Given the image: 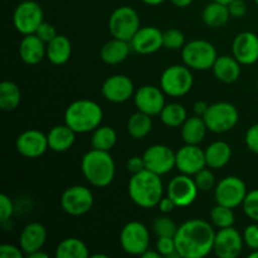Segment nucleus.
<instances>
[{
    "instance_id": "56",
    "label": "nucleus",
    "mask_w": 258,
    "mask_h": 258,
    "mask_svg": "<svg viewBox=\"0 0 258 258\" xmlns=\"http://www.w3.org/2000/svg\"><path fill=\"white\" fill-rule=\"evenodd\" d=\"M214 2H218V3H222V4H224V5H228L229 3H232L233 0H214Z\"/></svg>"
},
{
    "instance_id": "41",
    "label": "nucleus",
    "mask_w": 258,
    "mask_h": 258,
    "mask_svg": "<svg viewBox=\"0 0 258 258\" xmlns=\"http://www.w3.org/2000/svg\"><path fill=\"white\" fill-rule=\"evenodd\" d=\"M156 251L164 257L170 256L173 252L176 251L174 237H158V241H156Z\"/></svg>"
},
{
    "instance_id": "53",
    "label": "nucleus",
    "mask_w": 258,
    "mask_h": 258,
    "mask_svg": "<svg viewBox=\"0 0 258 258\" xmlns=\"http://www.w3.org/2000/svg\"><path fill=\"white\" fill-rule=\"evenodd\" d=\"M27 257L28 258H48V254L44 253V252H42L39 249V251H35V252H33V253L28 254Z\"/></svg>"
},
{
    "instance_id": "26",
    "label": "nucleus",
    "mask_w": 258,
    "mask_h": 258,
    "mask_svg": "<svg viewBox=\"0 0 258 258\" xmlns=\"http://www.w3.org/2000/svg\"><path fill=\"white\" fill-rule=\"evenodd\" d=\"M130 49V42L113 38L101 48V58L107 64H118L127 58Z\"/></svg>"
},
{
    "instance_id": "10",
    "label": "nucleus",
    "mask_w": 258,
    "mask_h": 258,
    "mask_svg": "<svg viewBox=\"0 0 258 258\" xmlns=\"http://www.w3.org/2000/svg\"><path fill=\"white\" fill-rule=\"evenodd\" d=\"M120 243L126 253L141 256L150 244L149 229L140 222H130L121 231Z\"/></svg>"
},
{
    "instance_id": "48",
    "label": "nucleus",
    "mask_w": 258,
    "mask_h": 258,
    "mask_svg": "<svg viewBox=\"0 0 258 258\" xmlns=\"http://www.w3.org/2000/svg\"><path fill=\"white\" fill-rule=\"evenodd\" d=\"M126 168L130 171L131 174H138L140 171H143L145 168V161H144L143 156H133L127 160V164H126Z\"/></svg>"
},
{
    "instance_id": "34",
    "label": "nucleus",
    "mask_w": 258,
    "mask_h": 258,
    "mask_svg": "<svg viewBox=\"0 0 258 258\" xmlns=\"http://www.w3.org/2000/svg\"><path fill=\"white\" fill-rule=\"evenodd\" d=\"M117 135L116 131L110 126H98L91 138V145L92 149L102 151H110L115 146Z\"/></svg>"
},
{
    "instance_id": "59",
    "label": "nucleus",
    "mask_w": 258,
    "mask_h": 258,
    "mask_svg": "<svg viewBox=\"0 0 258 258\" xmlns=\"http://www.w3.org/2000/svg\"><path fill=\"white\" fill-rule=\"evenodd\" d=\"M257 91H258V82H257Z\"/></svg>"
},
{
    "instance_id": "13",
    "label": "nucleus",
    "mask_w": 258,
    "mask_h": 258,
    "mask_svg": "<svg viewBox=\"0 0 258 258\" xmlns=\"http://www.w3.org/2000/svg\"><path fill=\"white\" fill-rule=\"evenodd\" d=\"M144 161H145V168L158 175H164L168 174L171 169L175 166L176 153H174L169 146L153 145L143 155Z\"/></svg>"
},
{
    "instance_id": "15",
    "label": "nucleus",
    "mask_w": 258,
    "mask_h": 258,
    "mask_svg": "<svg viewBox=\"0 0 258 258\" xmlns=\"http://www.w3.org/2000/svg\"><path fill=\"white\" fill-rule=\"evenodd\" d=\"M198 186H197L194 179L190 175L181 174V175L175 176L169 183L166 193L171 201L175 203L176 207H188L196 201L198 196Z\"/></svg>"
},
{
    "instance_id": "2",
    "label": "nucleus",
    "mask_w": 258,
    "mask_h": 258,
    "mask_svg": "<svg viewBox=\"0 0 258 258\" xmlns=\"http://www.w3.org/2000/svg\"><path fill=\"white\" fill-rule=\"evenodd\" d=\"M163 183L160 175L144 169L134 174L128 181V196L136 206L141 208H154L163 198Z\"/></svg>"
},
{
    "instance_id": "23",
    "label": "nucleus",
    "mask_w": 258,
    "mask_h": 258,
    "mask_svg": "<svg viewBox=\"0 0 258 258\" xmlns=\"http://www.w3.org/2000/svg\"><path fill=\"white\" fill-rule=\"evenodd\" d=\"M45 43L37 34H28L22 39L19 45V54L23 62L34 66L43 60L47 54Z\"/></svg>"
},
{
    "instance_id": "49",
    "label": "nucleus",
    "mask_w": 258,
    "mask_h": 258,
    "mask_svg": "<svg viewBox=\"0 0 258 258\" xmlns=\"http://www.w3.org/2000/svg\"><path fill=\"white\" fill-rule=\"evenodd\" d=\"M159 209H160L161 213L164 214H168L170 213V212L174 211V208H175V203H174L173 201H171L169 197H165V198H161V201L159 202L158 204Z\"/></svg>"
},
{
    "instance_id": "46",
    "label": "nucleus",
    "mask_w": 258,
    "mask_h": 258,
    "mask_svg": "<svg viewBox=\"0 0 258 258\" xmlns=\"http://www.w3.org/2000/svg\"><path fill=\"white\" fill-rule=\"evenodd\" d=\"M229 14L233 18H242L247 13V5L243 0H233L228 4Z\"/></svg>"
},
{
    "instance_id": "55",
    "label": "nucleus",
    "mask_w": 258,
    "mask_h": 258,
    "mask_svg": "<svg viewBox=\"0 0 258 258\" xmlns=\"http://www.w3.org/2000/svg\"><path fill=\"white\" fill-rule=\"evenodd\" d=\"M249 258H258V249H254V251H252L251 253H249Z\"/></svg>"
},
{
    "instance_id": "24",
    "label": "nucleus",
    "mask_w": 258,
    "mask_h": 258,
    "mask_svg": "<svg viewBox=\"0 0 258 258\" xmlns=\"http://www.w3.org/2000/svg\"><path fill=\"white\" fill-rule=\"evenodd\" d=\"M212 70L218 81L223 83H233L241 76V63L231 55H221L217 57Z\"/></svg>"
},
{
    "instance_id": "36",
    "label": "nucleus",
    "mask_w": 258,
    "mask_h": 258,
    "mask_svg": "<svg viewBox=\"0 0 258 258\" xmlns=\"http://www.w3.org/2000/svg\"><path fill=\"white\" fill-rule=\"evenodd\" d=\"M211 221L219 229L233 227L234 221H236L233 209L217 203V206L213 207L211 211Z\"/></svg>"
},
{
    "instance_id": "20",
    "label": "nucleus",
    "mask_w": 258,
    "mask_h": 258,
    "mask_svg": "<svg viewBox=\"0 0 258 258\" xmlns=\"http://www.w3.org/2000/svg\"><path fill=\"white\" fill-rule=\"evenodd\" d=\"M232 52L241 64H253L258 60V37L252 32L239 33L233 40Z\"/></svg>"
},
{
    "instance_id": "3",
    "label": "nucleus",
    "mask_w": 258,
    "mask_h": 258,
    "mask_svg": "<svg viewBox=\"0 0 258 258\" xmlns=\"http://www.w3.org/2000/svg\"><path fill=\"white\" fill-rule=\"evenodd\" d=\"M81 169L86 180L96 188H105L115 178V161L108 151L92 149L83 155Z\"/></svg>"
},
{
    "instance_id": "50",
    "label": "nucleus",
    "mask_w": 258,
    "mask_h": 258,
    "mask_svg": "<svg viewBox=\"0 0 258 258\" xmlns=\"http://www.w3.org/2000/svg\"><path fill=\"white\" fill-rule=\"evenodd\" d=\"M209 106L207 105L206 102H203V101H198V102L194 103V113H196L197 116H201V117H203L204 113L207 112V110H208Z\"/></svg>"
},
{
    "instance_id": "42",
    "label": "nucleus",
    "mask_w": 258,
    "mask_h": 258,
    "mask_svg": "<svg viewBox=\"0 0 258 258\" xmlns=\"http://www.w3.org/2000/svg\"><path fill=\"white\" fill-rule=\"evenodd\" d=\"M243 242L249 249H258V224H249L243 232Z\"/></svg>"
},
{
    "instance_id": "19",
    "label": "nucleus",
    "mask_w": 258,
    "mask_h": 258,
    "mask_svg": "<svg viewBox=\"0 0 258 258\" xmlns=\"http://www.w3.org/2000/svg\"><path fill=\"white\" fill-rule=\"evenodd\" d=\"M135 105L139 111L150 116L160 115L165 107V98L163 90L154 86H143L135 95Z\"/></svg>"
},
{
    "instance_id": "22",
    "label": "nucleus",
    "mask_w": 258,
    "mask_h": 258,
    "mask_svg": "<svg viewBox=\"0 0 258 258\" xmlns=\"http://www.w3.org/2000/svg\"><path fill=\"white\" fill-rule=\"evenodd\" d=\"M47 239V231L44 226L37 222L27 224L20 233L19 244L25 254H30L43 248Z\"/></svg>"
},
{
    "instance_id": "14",
    "label": "nucleus",
    "mask_w": 258,
    "mask_h": 258,
    "mask_svg": "<svg viewBox=\"0 0 258 258\" xmlns=\"http://www.w3.org/2000/svg\"><path fill=\"white\" fill-rule=\"evenodd\" d=\"M243 243V236L236 228H222L216 233L213 251L219 258H237L241 254Z\"/></svg>"
},
{
    "instance_id": "32",
    "label": "nucleus",
    "mask_w": 258,
    "mask_h": 258,
    "mask_svg": "<svg viewBox=\"0 0 258 258\" xmlns=\"http://www.w3.org/2000/svg\"><path fill=\"white\" fill-rule=\"evenodd\" d=\"M153 127V121H151V116L145 112H138L134 113L127 121V131L135 140H140L144 139Z\"/></svg>"
},
{
    "instance_id": "27",
    "label": "nucleus",
    "mask_w": 258,
    "mask_h": 258,
    "mask_svg": "<svg viewBox=\"0 0 258 258\" xmlns=\"http://www.w3.org/2000/svg\"><path fill=\"white\" fill-rule=\"evenodd\" d=\"M207 130L208 127L201 116L186 118L185 122L181 125V136H183L184 143L190 144V145H198L206 138Z\"/></svg>"
},
{
    "instance_id": "52",
    "label": "nucleus",
    "mask_w": 258,
    "mask_h": 258,
    "mask_svg": "<svg viewBox=\"0 0 258 258\" xmlns=\"http://www.w3.org/2000/svg\"><path fill=\"white\" fill-rule=\"evenodd\" d=\"M141 257H144V258H159V257H161V254L159 253L158 251L154 252V251H150V249H146V251L144 252L143 254H141Z\"/></svg>"
},
{
    "instance_id": "44",
    "label": "nucleus",
    "mask_w": 258,
    "mask_h": 258,
    "mask_svg": "<svg viewBox=\"0 0 258 258\" xmlns=\"http://www.w3.org/2000/svg\"><path fill=\"white\" fill-rule=\"evenodd\" d=\"M34 34H37L38 37H39L43 42L47 43V44L50 42V40H53L58 35L55 28L53 27L52 24H49V23H45V22H43L42 24L38 27L37 32H35Z\"/></svg>"
},
{
    "instance_id": "45",
    "label": "nucleus",
    "mask_w": 258,
    "mask_h": 258,
    "mask_svg": "<svg viewBox=\"0 0 258 258\" xmlns=\"http://www.w3.org/2000/svg\"><path fill=\"white\" fill-rule=\"evenodd\" d=\"M244 141H246V145L249 150L253 151L254 154H258V123L248 128Z\"/></svg>"
},
{
    "instance_id": "5",
    "label": "nucleus",
    "mask_w": 258,
    "mask_h": 258,
    "mask_svg": "<svg viewBox=\"0 0 258 258\" xmlns=\"http://www.w3.org/2000/svg\"><path fill=\"white\" fill-rule=\"evenodd\" d=\"M181 57L186 67L196 71H207L213 68L218 55L212 43L197 39L184 45L181 50Z\"/></svg>"
},
{
    "instance_id": "51",
    "label": "nucleus",
    "mask_w": 258,
    "mask_h": 258,
    "mask_svg": "<svg viewBox=\"0 0 258 258\" xmlns=\"http://www.w3.org/2000/svg\"><path fill=\"white\" fill-rule=\"evenodd\" d=\"M170 2L178 8H186L193 3V0H170Z\"/></svg>"
},
{
    "instance_id": "40",
    "label": "nucleus",
    "mask_w": 258,
    "mask_h": 258,
    "mask_svg": "<svg viewBox=\"0 0 258 258\" xmlns=\"http://www.w3.org/2000/svg\"><path fill=\"white\" fill-rule=\"evenodd\" d=\"M194 181H196L197 186H198L199 190L202 191H208L211 189L214 188V184H216V178H214V174L212 173L208 169H202L201 171L194 175Z\"/></svg>"
},
{
    "instance_id": "54",
    "label": "nucleus",
    "mask_w": 258,
    "mask_h": 258,
    "mask_svg": "<svg viewBox=\"0 0 258 258\" xmlns=\"http://www.w3.org/2000/svg\"><path fill=\"white\" fill-rule=\"evenodd\" d=\"M143 3H145V4L148 5H159L161 4V3H164L165 0H141Z\"/></svg>"
},
{
    "instance_id": "9",
    "label": "nucleus",
    "mask_w": 258,
    "mask_h": 258,
    "mask_svg": "<svg viewBox=\"0 0 258 258\" xmlns=\"http://www.w3.org/2000/svg\"><path fill=\"white\" fill-rule=\"evenodd\" d=\"M15 29L22 34H34L43 23V9L37 2L25 0L20 3L13 15Z\"/></svg>"
},
{
    "instance_id": "6",
    "label": "nucleus",
    "mask_w": 258,
    "mask_h": 258,
    "mask_svg": "<svg viewBox=\"0 0 258 258\" xmlns=\"http://www.w3.org/2000/svg\"><path fill=\"white\" fill-rule=\"evenodd\" d=\"M238 111L229 102H217L208 107L203 120L208 130L222 134L232 130L238 122Z\"/></svg>"
},
{
    "instance_id": "12",
    "label": "nucleus",
    "mask_w": 258,
    "mask_h": 258,
    "mask_svg": "<svg viewBox=\"0 0 258 258\" xmlns=\"http://www.w3.org/2000/svg\"><path fill=\"white\" fill-rule=\"evenodd\" d=\"M60 206L63 211L70 216H83L88 213L93 207V194L87 186H71L62 194Z\"/></svg>"
},
{
    "instance_id": "31",
    "label": "nucleus",
    "mask_w": 258,
    "mask_h": 258,
    "mask_svg": "<svg viewBox=\"0 0 258 258\" xmlns=\"http://www.w3.org/2000/svg\"><path fill=\"white\" fill-rule=\"evenodd\" d=\"M88 248L81 239L66 238L55 248L57 258H87Z\"/></svg>"
},
{
    "instance_id": "39",
    "label": "nucleus",
    "mask_w": 258,
    "mask_h": 258,
    "mask_svg": "<svg viewBox=\"0 0 258 258\" xmlns=\"http://www.w3.org/2000/svg\"><path fill=\"white\" fill-rule=\"evenodd\" d=\"M243 212L249 219L257 222L258 223V189L247 193L246 198H244L243 203Z\"/></svg>"
},
{
    "instance_id": "18",
    "label": "nucleus",
    "mask_w": 258,
    "mask_h": 258,
    "mask_svg": "<svg viewBox=\"0 0 258 258\" xmlns=\"http://www.w3.org/2000/svg\"><path fill=\"white\" fill-rule=\"evenodd\" d=\"M101 91L103 97L110 102L122 103L134 95V83L127 76L115 75L103 82Z\"/></svg>"
},
{
    "instance_id": "16",
    "label": "nucleus",
    "mask_w": 258,
    "mask_h": 258,
    "mask_svg": "<svg viewBox=\"0 0 258 258\" xmlns=\"http://www.w3.org/2000/svg\"><path fill=\"white\" fill-rule=\"evenodd\" d=\"M206 153L198 145L186 144L176 153L175 166L181 174L196 175L198 171L206 168Z\"/></svg>"
},
{
    "instance_id": "29",
    "label": "nucleus",
    "mask_w": 258,
    "mask_h": 258,
    "mask_svg": "<svg viewBox=\"0 0 258 258\" xmlns=\"http://www.w3.org/2000/svg\"><path fill=\"white\" fill-rule=\"evenodd\" d=\"M207 165L212 169H221L229 163L232 156V149L224 141H216L207 148Z\"/></svg>"
},
{
    "instance_id": "17",
    "label": "nucleus",
    "mask_w": 258,
    "mask_h": 258,
    "mask_svg": "<svg viewBox=\"0 0 258 258\" xmlns=\"http://www.w3.org/2000/svg\"><path fill=\"white\" fill-rule=\"evenodd\" d=\"M15 146L18 153L28 159L39 158L47 151V149H49L47 135L39 130H27L20 134Z\"/></svg>"
},
{
    "instance_id": "8",
    "label": "nucleus",
    "mask_w": 258,
    "mask_h": 258,
    "mask_svg": "<svg viewBox=\"0 0 258 258\" xmlns=\"http://www.w3.org/2000/svg\"><path fill=\"white\" fill-rule=\"evenodd\" d=\"M161 90L171 97H183L193 87V76L189 67L171 66L163 72L160 78Z\"/></svg>"
},
{
    "instance_id": "25",
    "label": "nucleus",
    "mask_w": 258,
    "mask_h": 258,
    "mask_svg": "<svg viewBox=\"0 0 258 258\" xmlns=\"http://www.w3.org/2000/svg\"><path fill=\"white\" fill-rule=\"evenodd\" d=\"M76 134L68 125L54 126L47 135L49 149L57 153L70 150L75 144Z\"/></svg>"
},
{
    "instance_id": "28",
    "label": "nucleus",
    "mask_w": 258,
    "mask_h": 258,
    "mask_svg": "<svg viewBox=\"0 0 258 258\" xmlns=\"http://www.w3.org/2000/svg\"><path fill=\"white\" fill-rule=\"evenodd\" d=\"M72 45L70 39L64 35H57L47 44V57L50 63L55 66L64 64L71 57Z\"/></svg>"
},
{
    "instance_id": "43",
    "label": "nucleus",
    "mask_w": 258,
    "mask_h": 258,
    "mask_svg": "<svg viewBox=\"0 0 258 258\" xmlns=\"http://www.w3.org/2000/svg\"><path fill=\"white\" fill-rule=\"evenodd\" d=\"M14 213V204L7 194H0V221L5 223Z\"/></svg>"
},
{
    "instance_id": "58",
    "label": "nucleus",
    "mask_w": 258,
    "mask_h": 258,
    "mask_svg": "<svg viewBox=\"0 0 258 258\" xmlns=\"http://www.w3.org/2000/svg\"><path fill=\"white\" fill-rule=\"evenodd\" d=\"M254 2H256V4L258 5V0H254Z\"/></svg>"
},
{
    "instance_id": "47",
    "label": "nucleus",
    "mask_w": 258,
    "mask_h": 258,
    "mask_svg": "<svg viewBox=\"0 0 258 258\" xmlns=\"http://www.w3.org/2000/svg\"><path fill=\"white\" fill-rule=\"evenodd\" d=\"M22 248L13 246V244H2L0 246V257L2 258H23Z\"/></svg>"
},
{
    "instance_id": "1",
    "label": "nucleus",
    "mask_w": 258,
    "mask_h": 258,
    "mask_svg": "<svg viewBox=\"0 0 258 258\" xmlns=\"http://www.w3.org/2000/svg\"><path fill=\"white\" fill-rule=\"evenodd\" d=\"M216 232L202 219H190L178 227L175 237L176 251L181 258H203L213 251Z\"/></svg>"
},
{
    "instance_id": "37",
    "label": "nucleus",
    "mask_w": 258,
    "mask_h": 258,
    "mask_svg": "<svg viewBox=\"0 0 258 258\" xmlns=\"http://www.w3.org/2000/svg\"><path fill=\"white\" fill-rule=\"evenodd\" d=\"M153 232L158 237H175L178 226L168 217H156L153 222Z\"/></svg>"
},
{
    "instance_id": "30",
    "label": "nucleus",
    "mask_w": 258,
    "mask_h": 258,
    "mask_svg": "<svg viewBox=\"0 0 258 258\" xmlns=\"http://www.w3.org/2000/svg\"><path fill=\"white\" fill-rule=\"evenodd\" d=\"M202 18L203 22L206 23L208 27L211 28H219L223 27L228 19L231 18L229 14L228 5H224L218 2H212L204 8L203 13H202Z\"/></svg>"
},
{
    "instance_id": "57",
    "label": "nucleus",
    "mask_w": 258,
    "mask_h": 258,
    "mask_svg": "<svg viewBox=\"0 0 258 258\" xmlns=\"http://www.w3.org/2000/svg\"><path fill=\"white\" fill-rule=\"evenodd\" d=\"M92 257L93 258H107V256H105V254H93Z\"/></svg>"
},
{
    "instance_id": "33",
    "label": "nucleus",
    "mask_w": 258,
    "mask_h": 258,
    "mask_svg": "<svg viewBox=\"0 0 258 258\" xmlns=\"http://www.w3.org/2000/svg\"><path fill=\"white\" fill-rule=\"evenodd\" d=\"M22 93L12 81H4L0 85V107L4 111H13L19 106Z\"/></svg>"
},
{
    "instance_id": "21",
    "label": "nucleus",
    "mask_w": 258,
    "mask_h": 258,
    "mask_svg": "<svg viewBox=\"0 0 258 258\" xmlns=\"http://www.w3.org/2000/svg\"><path fill=\"white\" fill-rule=\"evenodd\" d=\"M131 49L139 54H151L160 49L163 45V33L155 27H144L136 32L130 40Z\"/></svg>"
},
{
    "instance_id": "35",
    "label": "nucleus",
    "mask_w": 258,
    "mask_h": 258,
    "mask_svg": "<svg viewBox=\"0 0 258 258\" xmlns=\"http://www.w3.org/2000/svg\"><path fill=\"white\" fill-rule=\"evenodd\" d=\"M188 118L185 107L180 103H169L165 105L163 111L160 112L161 122L169 127H179L185 122Z\"/></svg>"
},
{
    "instance_id": "7",
    "label": "nucleus",
    "mask_w": 258,
    "mask_h": 258,
    "mask_svg": "<svg viewBox=\"0 0 258 258\" xmlns=\"http://www.w3.org/2000/svg\"><path fill=\"white\" fill-rule=\"evenodd\" d=\"M108 29L113 38L130 42L140 29V18L138 12L131 7L117 8L108 19Z\"/></svg>"
},
{
    "instance_id": "38",
    "label": "nucleus",
    "mask_w": 258,
    "mask_h": 258,
    "mask_svg": "<svg viewBox=\"0 0 258 258\" xmlns=\"http://www.w3.org/2000/svg\"><path fill=\"white\" fill-rule=\"evenodd\" d=\"M163 45L166 49H180L185 45V37L178 29H168L163 33Z\"/></svg>"
},
{
    "instance_id": "11",
    "label": "nucleus",
    "mask_w": 258,
    "mask_h": 258,
    "mask_svg": "<svg viewBox=\"0 0 258 258\" xmlns=\"http://www.w3.org/2000/svg\"><path fill=\"white\" fill-rule=\"evenodd\" d=\"M247 196L244 181L238 176H227L222 179L216 186L214 197L218 204L234 209L242 206Z\"/></svg>"
},
{
    "instance_id": "4",
    "label": "nucleus",
    "mask_w": 258,
    "mask_h": 258,
    "mask_svg": "<svg viewBox=\"0 0 258 258\" xmlns=\"http://www.w3.org/2000/svg\"><path fill=\"white\" fill-rule=\"evenodd\" d=\"M102 108L91 100H78L71 103L64 112V122L75 133L95 131L102 121Z\"/></svg>"
}]
</instances>
